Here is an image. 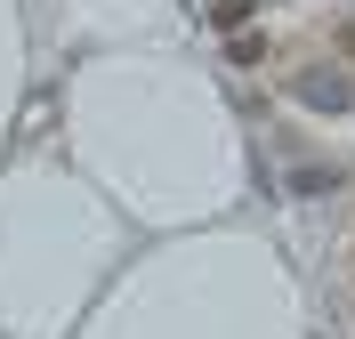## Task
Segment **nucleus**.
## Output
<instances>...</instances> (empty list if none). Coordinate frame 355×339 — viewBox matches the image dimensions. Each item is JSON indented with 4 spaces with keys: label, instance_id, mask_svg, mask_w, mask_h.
<instances>
[{
    "label": "nucleus",
    "instance_id": "nucleus-1",
    "mask_svg": "<svg viewBox=\"0 0 355 339\" xmlns=\"http://www.w3.org/2000/svg\"><path fill=\"white\" fill-rule=\"evenodd\" d=\"M291 97H299L307 113H347L355 105V81H347V65H299Z\"/></svg>",
    "mask_w": 355,
    "mask_h": 339
},
{
    "label": "nucleus",
    "instance_id": "nucleus-2",
    "mask_svg": "<svg viewBox=\"0 0 355 339\" xmlns=\"http://www.w3.org/2000/svg\"><path fill=\"white\" fill-rule=\"evenodd\" d=\"M339 170H323V162H307V170H291V194H331Z\"/></svg>",
    "mask_w": 355,
    "mask_h": 339
},
{
    "label": "nucleus",
    "instance_id": "nucleus-3",
    "mask_svg": "<svg viewBox=\"0 0 355 339\" xmlns=\"http://www.w3.org/2000/svg\"><path fill=\"white\" fill-rule=\"evenodd\" d=\"M331 41H339V49H347V57H355V17H347V24H339V33H331Z\"/></svg>",
    "mask_w": 355,
    "mask_h": 339
}]
</instances>
